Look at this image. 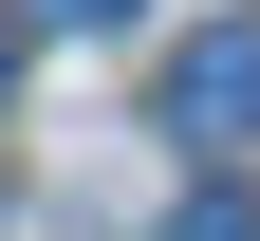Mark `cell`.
<instances>
[{
  "label": "cell",
  "mask_w": 260,
  "mask_h": 241,
  "mask_svg": "<svg viewBox=\"0 0 260 241\" xmlns=\"http://www.w3.org/2000/svg\"><path fill=\"white\" fill-rule=\"evenodd\" d=\"M149 112H168L205 167H242V149H260V19H205V38L149 75Z\"/></svg>",
  "instance_id": "1"
},
{
  "label": "cell",
  "mask_w": 260,
  "mask_h": 241,
  "mask_svg": "<svg viewBox=\"0 0 260 241\" xmlns=\"http://www.w3.org/2000/svg\"><path fill=\"white\" fill-rule=\"evenodd\" d=\"M168 241H260V204H242V186H186V204H168Z\"/></svg>",
  "instance_id": "2"
},
{
  "label": "cell",
  "mask_w": 260,
  "mask_h": 241,
  "mask_svg": "<svg viewBox=\"0 0 260 241\" xmlns=\"http://www.w3.org/2000/svg\"><path fill=\"white\" fill-rule=\"evenodd\" d=\"M0 93H19V19H0Z\"/></svg>",
  "instance_id": "4"
},
{
  "label": "cell",
  "mask_w": 260,
  "mask_h": 241,
  "mask_svg": "<svg viewBox=\"0 0 260 241\" xmlns=\"http://www.w3.org/2000/svg\"><path fill=\"white\" fill-rule=\"evenodd\" d=\"M19 19H38V38H112L130 0H19Z\"/></svg>",
  "instance_id": "3"
}]
</instances>
